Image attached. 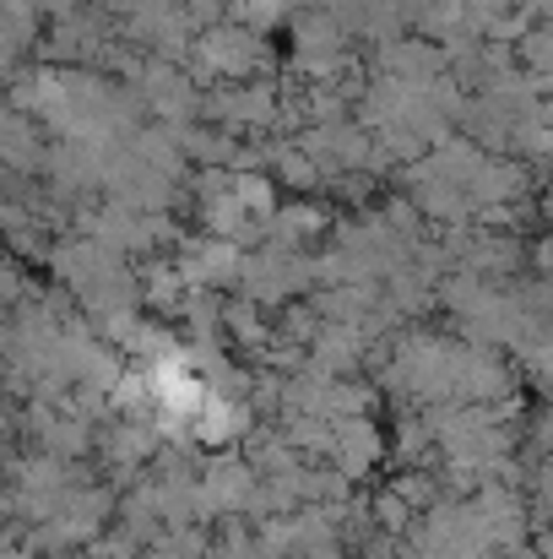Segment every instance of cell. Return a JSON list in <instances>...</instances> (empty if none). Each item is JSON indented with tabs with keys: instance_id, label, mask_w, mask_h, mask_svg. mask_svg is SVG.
<instances>
[{
	"instance_id": "obj_1",
	"label": "cell",
	"mask_w": 553,
	"mask_h": 559,
	"mask_svg": "<svg viewBox=\"0 0 553 559\" xmlns=\"http://www.w3.org/2000/svg\"><path fill=\"white\" fill-rule=\"evenodd\" d=\"M527 55L543 60V66H553V33H532V38H527Z\"/></svg>"
}]
</instances>
